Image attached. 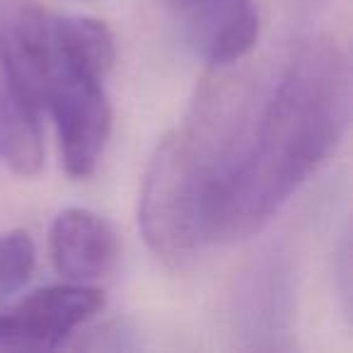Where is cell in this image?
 Wrapping results in <instances>:
<instances>
[{
  "label": "cell",
  "mask_w": 353,
  "mask_h": 353,
  "mask_svg": "<svg viewBox=\"0 0 353 353\" xmlns=\"http://www.w3.org/2000/svg\"><path fill=\"white\" fill-rule=\"evenodd\" d=\"M351 117V75L336 39H305L250 136L213 184L208 242L247 240L336 150Z\"/></svg>",
  "instance_id": "1"
},
{
  "label": "cell",
  "mask_w": 353,
  "mask_h": 353,
  "mask_svg": "<svg viewBox=\"0 0 353 353\" xmlns=\"http://www.w3.org/2000/svg\"><path fill=\"white\" fill-rule=\"evenodd\" d=\"M230 155V138L196 117L157 143L138 199V228L165 269L184 271L208 242V201Z\"/></svg>",
  "instance_id": "2"
},
{
  "label": "cell",
  "mask_w": 353,
  "mask_h": 353,
  "mask_svg": "<svg viewBox=\"0 0 353 353\" xmlns=\"http://www.w3.org/2000/svg\"><path fill=\"white\" fill-rule=\"evenodd\" d=\"M44 109L54 117L63 170L73 179H88L97 170L112 133V107L102 80L54 68Z\"/></svg>",
  "instance_id": "3"
},
{
  "label": "cell",
  "mask_w": 353,
  "mask_h": 353,
  "mask_svg": "<svg viewBox=\"0 0 353 353\" xmlns=\"http://www.w3.org/2000/svg\"><path fill=\"white\" fill-rule=\"evenodd\" d=\"M104 305V290L90 283L65 281L34 290L0 314V351H49L63 346L73 332L102 312Z\"/></svg>",
  "instance_id": "4"
},
{
  "label": "cell",
  "mask_w": 353,
  "mask_h": 353,
  "mask_svg": "<svg viewBox=\"0 0 353 353\" xmlns=\"http://www.w3.org/2000/svg\"><path fill=\"white\" fill-rule=\"evenodd\" d=\"M49 252L56 274L70 283L104 279L119 259L114 228L88 208H65L49 232Z\"/></svg>",
  "instance_id": "5"
},
{
  "label": "cell",
  "mask_w": 353,
  "mask_h": 353,
  "mask_svg": "<svg viewBox=\"0 0 353 353\" xmlns=\"http://www.w3.org/2000/svg\"><path fill=\"white\" fill-rule=\"evenodd\" d=\"M54 17L34 0H17L3 12L0 22V49L22 90L39 109H44L46 88L54 70Z\"/></svg>",
  "instance_id": "6"
},
{
  "label": "cell",
  "mask_w": 353,
  "mask_h": 353,
  "mask_svg": "<svg viewBox=\"0 0 353 353\" xmlns=\"http://www.w3.org/2000/svg\"><path fill=\"white\" fill-rule=\"evenodd\" d=\"M39 112L0 49V160L17 176H37L44 167Z\"/></svg>",
  "instance_id": "7"
},
{
  "label": "cell",
  "mask_w": 353,
  "mask_h": 353,
  "mask_svg": "<svg viewBox=\"0 0 353 353\" xmlns=\"http://www.w3.org/2000/svg\"><path fill=\"white\" fill-rule=\"evenodd\" d=\"M194 32L203 59L213 68H230L254 49L259 12L252 0H203Z\"/></svg>",
  "instance_id": "8"
},
{
  "label": "cell",
  "mask_w": 353,
  "mask_h": 353,
  "mask_svg": "<svg viewBox=\"0 0 353 353\" xmlns=\"http://www.w3.org/2000/svg\"><path fill=\"white\" fill-rule=\"evenodd\" d=\"M54 68L104 80L114 63V37L94 17H54ZM54 73V70H51Z\"/></svg>",
  "instance_id": "9"
},
{
  "label": "cell",
  "mask_w": 353,
  "mask_h": 353,
  "mask_svg": "<svg viewBox=\"0 0 353 353\" xmlns=\"http://www.w3.org/2000/svg\"><path fill=\"white\" fill-rule=\"evenodd\" d=\"M37 266L34 240L27 230L0 235V303L27 285Z\"/></svg>",
  "instance_id": "10"
}]
</instances>
